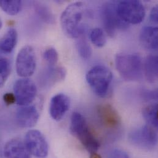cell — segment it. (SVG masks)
<instances>
[{
  "label": "cell",
  "instance_id": "cell-14",
  "mask_svg": "<svg viewBox=\"0 0 158 158\" xmlns=\"http://www.w3.org/2000/svg\"><path fill=\"white\" fill-rule=\"evenodd\" d=\"M4 155L6 158H31V156L25 142L18 139H13L6 143Z\"/></svg>",
  "mask_w": 158,
  "mask_h": 158
},
{
  "label": "cell",
  "instance_id": "cell-24",
  "mask_svg": "<svg viewBox=\"0 0 158 158\" xmlns=\"http://www.w3.org/2000/svg\"><path fill=\"white\" fill-rule=\"evenodd\" d=\"M10 73V65L9 60L0 57V88L3 87Z\"/></svg>",
  "mask_w": 158,
  "mask_h": 158
},
{
  "label": "cell",
  "instance_id": "cell-13",
  "mask_svg": "<svg viewBox=\"0 0 158 158\" xmlns=\"http://www.w3.org/2000/svg\"><path fill=\"white\" fill-rule=\"evenodd\" d=\"M98 118L104 127L116 129L121 123L120 118L115 109L109 104L101 105L97 109Z\"/></svg>",
  "mask_w": 158,
  "mask_h": 158
},
{
  "label": "cell",
  "instance_id": "cell-3",
  "mask_svg": "<svg viewBox=\"0 0 158 158\" xmlns=\"http://www.w3.org/2000/svg\"><path fill=\"white\" fill-rule=\"evenodd\" d=\"M70 132L85 150L90 153H96L100 147V143L92 134L85 118L79 113L72 114L70 122Z\"/></svg>",
  "mask_w": 158,
  "mask_h": 158
},
{
  "label": "cell",
  "instance_id": "cell-29",
  "mask_svg": "<svg viewBox=\"0 0 158 158\" xmlns=\"http://www.w3.org/2000/svg\"><path fill=\"white\" fill-rule=\"evenodd\" d=\"M90 158H102V157H101V156H100L99 154H98V153L96 152V153H90Z\"/></svg>",
  "mask_w": 158,
  "mask_h": 158
},
{
  "label": "cell",
  "instance_id": "cell-15",
  "mask_svg": "<svg viewBox=\"0 0 158 158\" xmlns=\"http://www.w3.org/2000/svg\"><path fill=\"white\" fill-rule=\"evenodd\" d=\"M142 46L149 50H157L158 47V29L157 27H144L140 35Z\"/></svg>",
  "mask_w": 158,
  "mask_h": 158
},
{
  "label": "cell",
  "instance_id": "cell-1",
  "mask_svg": "<svg viewBox=\"0 0 158 158\" xmlns=\"http://www.w3.org/2000/svg\"><path fill=\"white\" fill-rule=\"evenodd\" d=\"M87 9L82 2H76L67 6L60 17L64 33L71 38H78L84 34L86 28Z\"/></svg>",
  "mask_w": 158,
  "mask_h": 158
},
{
  "label": "cell",
  "instance_id": "cell-11",
  "mask_svg": "<svg viewBox=\"0 0 158 158\" xmlns=\"http://www.w3.org/2000/svg\"><path fill=\"white\" fill-rule=\"evenodd\" d=\"M70 106V98L64 94H58L54 95L49 105V113L51 118L57 121L61 120Z\"/></svg>",
  "mask_w": 158,
  "mask_h": 158
},
{
  "label": "cell",
  "instance_id": "cell-20",
  "mask_svg": "<svg viewBox=\"0 0 158 158\" xmlns=\"http://www.w3.org/2000/svg\"><path fill=\"white\" fill-rule=\"evenodd\" d=\"M0 7L8 15H15L21 10L22 2L19 0H0Z\"/></svg>",
  "mask_w": 158,
  "mask_h": 158
},
{
  "label": "cell",
  "instance_id": "cell-21",
  "mask_svg": "<svg viewBox=\"0 0 158 158\" xmlns=\"http://www.w3.org/2000/svg\"><path fill=\"white\" fill-rule=\"evenodd\" d=\"M34 7L36 12L44 22L48 23H54L55 20L54 14L47 6L40 2H35Z\"/></svg>",
  "mask_w": 158,
  "mask_h": 158
},
{
  "label": "cell",
  "instance_id": "cell-30",
  "mask_svg": "<svg viewBox=\"0 0 158 158\" xmlns=\"http://www.w3.org/2000/svg\"><path fill=\"white\" fill-rule=\"evenodd\" d=\"M2 27V22H1V18H0V29Z\"/></svg>",
  "mask_w": 158,
  "mask_h": 158
},
{
  "label": "cell",
  "instance_id": "cell-8",
  "mask_svg": "<svg viewBox=\"0 0 158 158\" xmlns=\"http://www.w3.org/2000/svg\"><path fill=\"white\" fill-rule=\"evenodd\" d=\"M36 94V85L31 79H19L14 85L15 102L20 106L30 105L35 99Z\"/></svg>",
  "mask_w": 158,
  "mask_h": 158
},
{
  "label": "cell",
  "instance_id": "cell-26",
  "mask_svg": "<svg viewBox=\"0 0 158 158\" xmlns=\"http://www.w3.org/2000/svg\"><path fill=\"white\" fill-rule=\"evenodd\" d=\"M150 19L152 22L155 24H157L158 22V8L157 6H155L151 10L150 14Z\"/></svg>",
  "mask_w": 158,
  "mask_h": 158
},
{
  "label": "cell",
  "instance_id": "cell-22",
  "mask_svg": "<svg viewBox=\"0 0 158 158\" xmlns=\"http://www.w3.org/2000/svg\"><path fill=\"white\" fill-rule=\"evenodd\" d=\"M90 39L92 43L98 48L103 47L106 42V36L103 30L100 28H95L90 33Z\"/></svg>",
  "mask_w": 158,
  "mask_h": 158
},
{
  "label": "cell",
  "instance_id": "cell-19",
  "mask_svg": "<svg viewBox=\"0 0 158 158\" xmlns=\"http://www.w3.org/2000/svg\"><path fill=\"white\" fill-rule=\"evenodd\" d=\"M142 113L148 125L157 129L158 126V104L154 103L146 106L143 108Z\"/></svg>",
  "mask_w": 158,
  "mask_h": 158
},
{
  "label": "cell",
  "instance_id": "cell-2",
  "mask_svg": "<svg viewBox=\"0 0 158 158\" xmlns=\"http://www.w3.org/2000/svg\"><path fill=\"white\" fill-rule=\"evenodd\" d=\"M115 64L120 76L125 81H135L142 78V61L139 54L128 52L118 54Z\"/></svg>",
  "mask_w": 158,
  "mask_h": 158
},
{
  "label": "cell",
  "instance_id": "cell-17",
  "mask_svg": "<svg viewBox=\"0 0 158 158\" xmlns=\"http://www.w3.org/2000/svg\"><path fill=\"white\" fill-rule=\"evenodd\" d=\"M147 80L150 83L157 81L158 76V57L157 56H149L147 57L144 66Z\"/></svg>",
  "mask_w": 158,
  "mask_h": 158
},
{
  "label": "cell",
  "instance_id": "cell-28",
  "mask_svg": "<svg viewBox=\"0 0 158 158\" xmlns=\"http://www.w3.org/2000/svg\"><path fill=\"white\" fill-rule=\"evenodd\" d=\"M3 99L4 102L7 105H12L15 102V98L14 94H11V93L6 94L3 97Z\"/></svg>",
  "mask_w": 158,
  "mask_h": 158
},
{
  "label": "cell",
  "instance_id": "cell-25",
  "mask_svg": "<svg viewBox=\"0 0 158 158\" xmlns=\"http://www.w3.org/2000/svg\"><path fill=\"white\" fill-rule=\"evenodd\" d=\"M43 59L50 67H55L59 60L58 52L53 48H48L43 53Z\"/></svg>",
  "mask_w": 158,
  "mask_h": 158
},
{
  "label": "cell",
  "instance_id": "cell-6",
  "mask_svg": "<svg viewBox=\"0 0 158 158\" xmlns=\"http://www.w3.org/2000/svg\"><path fill=\"white\" fill-rule=\"evenodd\" d=\"M116 2H108L102 8L101 15L106 33L110 36L114 37L118 30L125 29L128 24L124 22L118 14Z\"/></svg>",
  "mask_w": 158,
  "mask_h": 158
},
{
  "label": "cell",
  "instance_id": "cell-10",
  "mask_svg": "<svg viewBox=\"0 0 158 158\" xmlns=\"http://www.w3.org/2000/svg\"><path fill=\"white\" fill-rule=\"evenodd\" d=\"M24 142L31 155L39 158H44L48 156L49 151L48 142L39 131H29L25 135Z\"/></svg>",
  "mask_w": 158,
  "mask_h": 158
},
{
  "label": "cell",
  "instance_id": "cell-7",
  "mask_svg": "<svg viewBox=\"0 0 158 158\" xmlns=\"http://www.w3.org/2000/svg\"><path fill=\"white\" fill-rule=\"evenodd\" d=\"M36 67V55L33 48L25 46L19 52L15 62L16 72L22 78L29 77L34 73Z\"/></svg>",
  "mask_w": 158,
  "mask_h": 158
},
{
  "label": "cell",
  "instance_id": "cell-9",
  "mask_svg": "<svg viewBox=\"0 0 158 158\" xmlns=\"http://www.w3.org/2000/svg\"><path fill=\"white\" fill-rule=\"evenodd\" d=\"M129 138L132 144L143 149H152L158 143L156 128L150 125H145L133 131Z\"/></svg>",
  "mask_w": 158,
  "mask_h": 158
},
{
  "label": "cell",
  "instance_id": "cell-16",
  "mask_svg": "<svg viewBox=\"0 0 158 158\" xmlns=\"http://www.w3.org/2000/svg\"><path fill=\"white\" fill-rule=\"evenodd\" d=\"M18 40V34L15 29L10 28L0 39V51L5 53H10L15 48Z\"/></svg>",
  "mask_w": 158,
  "mask_h": 158
},
{
  "label": "cell",
  "instance_id": "cell-27",
  "mask_svg": "<svg viewBox=\"0 0 158 158\" xmlns=\"http://www.w3.org/2000/svg\"><path fill=\"white\" fill-rule=\"evenodd\" d=\"M112 158H129V157L125 152L119 149H116L114 150L112 153Z\"/></svg>",
  "mask_w": 158,
  "mask_h": 158
},
{
  "label": "cell",
  "instance_id": "cell-18",
  "mask_svg": "<svg viewBox=\"0 0 158 158\" xmlns=\"http://www.w3.org/2000/svg\"><path fill=\"white\" fill-rule=\"evenodd\" d=\"M66 74V70L63 67H49L44 72V77L42 79H43L47 84L52 85L65 79Z\"/></svg>",
  "mask_w": 158,
  "mask_h": 158
},
{
  "label": "cell",
  "instance_id": "cell-4",
  "mask_svg": "<svg viewBox=\"0 0 158 158\" xmlns=\"http://www.w3.org/2000/svg\"><path fill=\"white\" fill-rule=\"evenodd\" d=\"M86 80L96 95L105 97L109 91L113 80V74L107 67L96 65L87 72Z\"/></svg>",
  "mask_w": 158,
  "mask_h": 158
},
{
  "label": "cell",
  "instance_id": "cell-23",
  "mask_svg": "<svg viewBox=\"0 0 158 158\" xmlns=\"http://www.w3.org/2000/svg\"><path fill=\"white\" fill-rule=\"evenodd\" d=\"M82 36L83 35L79 37V40L77 44V49L78 51L79 56L82 59H88L91 57L92 51L90 44L88 43L85 38Z\"/></svg>",
  "mask_w": 158,
  "mask_h": 158
},
{
  "label": "cell",
  "instance_id": "cell-12",
  "mask_svg": "<svg viewBox=\"0 0 158 158\" xmlns=\"http://www.w3.org/2000/svg\"><path fill=\"white\" fill-rule=\"evenodd\" d=\"M39 113L33 105L20 106L16 113V120L18 125L22 128H31L37 123Z\"/></svg>",
  "mask_w": 158,
  "mask_h": 158
},
{
  "label": "cell",
  "instance_id": "cell-5",
  "mask_svg": "<svg viewBox=\"0 0 158 158\" xmlns=\"http://www.w3.org/2000/svg\"><path fill=\"white\" fill-rule=\"evenodd\" d=\"M116 10L118 15L126 23L138 24L145 17L143 4L137 0H125L117 1Z\"/></svg>",
  "mask_w": 158,
  "mask_h": 158
}]
</instances>
